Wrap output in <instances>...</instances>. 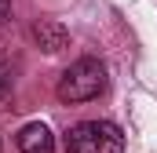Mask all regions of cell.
I'll return each mask as SVG.
<instances>
[{
    "mask_svg": "<svg viewBox=\"0 0 157 153\" xmlns=\"http://www.w3.org/2000/svg\"><path fill=\"white\" fill-rule=\"evenodd\" d=\"M102 91H106V66H102L99 58H91V55L77 58L66 73L59 76V88H55L59 102H66V106H73V102H91V99H99Z\"/></svg>",
    "mask_w": 157,
    "mask_h": 153,
    "instance_id": "6da1fadb",
    "label": "cell"
},
{
    "mask_svg": "<svg viewBox=\"0 0 157 153\" xmlns=\"http://www.w3.org/2000/svg\"><path fill=\"white\" fill-rule=\"evenodd\" d=\"M124 135L113 120H80L66 131V153H121Z\"/></svg>",
    "mask_w": 157,
    "mask_h": 153,
    "instance_id": "7a4b0ae2",
    "label": "cell"
},
{
    "mask_svg": "<svg viewBox=\"0 0 157 153\" xmlns=\"http://www.w3.org/2000/svg\"><path fill=\"white\" fill-rule=\"evenodd\" d=\"M33 44L44 55H59L70 47V29L55 18H40V22H33Z\"/></svg>",
    "mask_w": 157,
    "mask_h": 153,
    "instance_id": "3957f363",
    "label": "cell"
},
{
    "mask_svg": "<svg viewBox=\"0 0 157 153\" xmlns=\"http://www.w3.org/2000/svg\"><path fill=\"white\" fill-rule=\"evenodd\" d=\"M15 142H18V150L22 153H55V135H51V128L48 124H26L18 135H15Z\"/></svg>",
    "mask_w": 157,
    "mask_h": 153,
    "instance_id": "277c9868",
    "label": "cell"
},
{
    "mask_svg": "<svg viewBox=\"0 0 157 153\" xmlns=\"http://www.w3.org/2000/svg\"><path fill=\"white\" fill-rule=\"evenodd\" d=\"M7 91V66H0V95Z\"/></svg>",
    "mask_w": 157,
    "mask_h": 153,
    "instance_id": "5b68a950",
    "label": "cell"
},
{
    "mask_svg": "<svg viewBox=\"0 0 157 153\" xmlns=\"http://www.w3.org/2000/svg\"><path fill=\"white\" fill-rule=\"evenodd\" d=\"M7 11H11V0H0V18H7Z\"/></svg>",
    "mask_w": 157,
    "mask_h": 153,
    "instance_id": "8992f818",
    "label": "cell"
}]
</instances>
